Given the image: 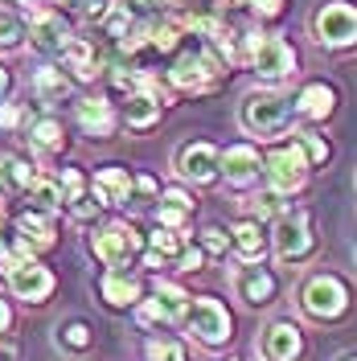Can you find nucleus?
I'll return each instance as SVG.
<instances>
[{
	"label": "nucleus",
	"mask_w": 357,
	"mask_h": 361,
	"mask_svg": "<svg viewBox=\"0 0 357 361\" xmlns=\"http://www.w3.org/2000/svg\"><path fill=\"white\" fill-rule=\"evenodd\" d=\"M271 247H275V259L284 267H296L304 259H313L316 250V226L308 209H284L279 222L271 226Z\"/></svg>",
	"instance_id": "obj_1"
},
{
	"label": "nucleus",
	"mask_w": 357,
	"mask_h": 361,
	"mask_svg": "<svg viewBox=\"0 0 357 361\" xmlns=\"http://www.w3.org/2000/svg\"><path fill=\"white\" fill-rule=\"evenodd\" d=\"M291 99L288 94H279V90H250L243 99V128L250 135H259V140H271V135H279L288 128L291 119Z\"/></svg>",
	"instance_id": "obj_2"
},
{
	"label": "nucleus",
	"mask_w": 357,
	"mask_h": 361,
	"mask_svg": "<svg viewBox=\"0 0 357 361\" xmlns=\"http://www.w3.org/2000/svg\"><path fill=\"white\" fill-rule=\"evenodd\" d=\"M246 54H250L255 74L267 87H279V82H288L296 74V54H291V45L279 33H246Z\"/></svg>",
	"instance_id": "obj_3"
},
{
	"label": "nucleus",
	"mask_w": 357,
	"mask_h": 361,
	"mask_svg": "<svg viewBox=\"0 0 357 361\" xmlns=\"http://www.w3.org/2000/svg\"><path fill=\"white\" fill-rule=\"evenodd\" d=\"M308 173H313V160L308 152L300 148V140H291V144H279V148H271L267 160H263V177L275 193H300L304 185H308Z\"/></svg>",
	"instance_id": "obj_4"
},
{
	"label": "nucleus",
	"mask_w": 357,
	"mask_h": 361,
	"mask_svg": "<svg viewBox=\"0 0 357 361\" xmlns=\"http://www.w3.org/2000/svg\"><path fill=\"white\" fill-rule=\"evenodd\" d=\"M222 74H226V58L214 45H198V49L177 54V62L169 70L173 87H181V90H210Z\"/></svg>",
	"instance_id": "obj_5"
},
{
	"label": "nucleus",
	"mask_w": 357,
	"mask_h": 361,
	"mask_svg": "<svg viewBox=\"0 0 357 361\" xmlns=\"http://www.w3.org/2000/svg\"><path fill=\"white\" fill-rule=\"evenodd\" d=\"M300 308L313 316V320H341V316L349 312V288H345V279H337V275H313V279H304V288H300Z\"/></svg>",
	"instance_id": "obj_6"
},
{
	"label": "nucleus",
	"mask_w": 357,
	"mask_h": 361,
	"mask_svg": "<svg viewBox=\"0 0 357 361\" xmlns=\"http://www.w3.org/2000/svg\"><path fill=\"white\" fill-rule=\"evenodd\" d=\"M185 329H189V337L201 341V345H226L230 341V312H226L222 300H214V295H198V300H189V308H185Z\"/></svg>",
	"instance_id": "obj_7"
},
{
	"label": "nucleus",
	"mask_w": 357,
	"mask_h": 361,
	"mask_svg": "<svg viewBox=\"0 0 357 361\" xmlns=\"http://www.w3.org/2000/svg\"><path fill=\"white\" fill-rule=\"evenodd\" d=\"M316 42L325 49H353L357 45V8L345 0H329L320 13H316Z\"/></svg>",
	"instance_id": "obj_8"
},
{
	"label": "nucleus",
	"mask_w": 357,
	"mask_h": 361,
	"mask_svg": "<svg viewBox=\"0 0 357 361\" xmlns=\"http://www.w3.org/2000/svg\"><path fill=\"white\" fill-rule=\"evenodd\" d=\"M4 275H8V288H13V295H17V300H25V304H42V300H49V292L58 288L54 271L42 267L33 255H29V259H21V263H13Z\"/></svg>",
	"instance_id": "obj_9"
},
{
	"label": "nucleus",
	"mask_w": 357,
	"mask_h": 361,
	"mask_svg": "<svg viewBox=\"0 0 357 361\" xmlns=\"http://www.w3.org/2000/svg\"><path fill=\"white\" fill-rule=\"evenodd\" d=\"M135 250H140V234L123 222L103 226L99 234H90V255H95L103 267H123Z\"/></svg>",
	"instance_id": "obj_10"
},
{
	"label": "nucleus",
	"mask_w": 357,
	"mask_h": 361,
	"mask_svg": "<svg viewBox=\"0 0 357 361\" xmlns=\"http://www.w3.org/2000/svg\"><path fill=\"white\" fill-rule=\"evenodd\" d=\"M177 173L185 180H193V185H214L222 177V152L214 144H205V140H193L177 152Z\"/></svg>",
	"instance_id": "obj_11"
},
{
	"label": "nucleus",
	"mask_w": 357,
	"mask_h": 361,
	"mask_svg": "<svg viewBox=\"0 0 357 361\" xmlns=\"http://www.w3.org/2000/svg\"><path fill=\"white\" fill-rule=\"evenodd\" d=\"M185 308H189L185 288L160 279L157 292H152V300L140 304V320H144V324H173V320H185Z\"/></svg>",
	"instance_id": "obj_12"
},
{
	"label": "nucleus",
	"mask_w": 357,
	"mask_h": 361,
	"mask_svg": "<svg viewBox=\"0 0 357 361\" xmlns=\"http://www.w3.org/2000/svg\"><path fill=\"white\" fill-rule=\"evenodd\" d=\"M304 353V333L291 320H275L259 333V357L263 361H296Z\"/></svg>",
	"instance_id": "obj_13"
},
{
	"label": "nucleus",
	"mask_w": 357,
	"mask_h": 361,
	"mask_svg": "<svg viewBox=\"0 0 357 361\" xmlns=\"http://www.w3.org/2000/svg\"><path fill=\"white\" fill-rule=\"evenodd\" d=\"M222 177H226V185H234V189L255 185V180L263 177V157H259V148H255V144H230L222 152Z\"/></svg>",
	"instance_id": "obj_14"
},
{
	"label": "nucleus",
	"mask_w": 357,
	"mask_h": 361,
	"mask_svg": "<svg viewBox=\"0 0 357 361\" xmlns=\"http://www.w3.org/2000/svg\"><path fill=\"white\" fill-rule=\"evenodd\" d=\"M70 21L62 17V13H49V8H42L37 17H33V25H29V42H33V49H42V54H62L70 45Z\"/></svg>",
	"instance_id": "obj_15"
},
{
	"label": "nucleus",
	"mask_w": 357,
	"mask_h": 361,
	"mask_svg": "<svg viewBox=\"0 0 357 361\" xmlns=\"http://www.w3.org/2000/svg\"><path fill=\"white\" fill-rule=\"evenodd\" d=\"M234 288H238V300H243V304H250V308H263V304H271V300H275V292H279L275 275H271L267 267H259V263H246V267L238 271V279H234Z\"/></svg>",
	"instance_id": "obj_16"
},
{
	"label": "nucleus",
	"mask_w": 357,
	"mask_h": 361,
	"mask_svg": "<svg viewBox=\"0 0 357 361\" xmlns=\"http://www.w3.org/2000/svg\"><path fill=\"white\" fill-rule=\"evenodd\" d=\"M99 292H103V300L111 304V308H132V304H140V275L128 267H107V275L99 279Z\"/></svg>",
	"instance_id": "obj_17"
},
{
	"label": "nucleus",
	"mask_w": 357,
	"mask_h": 361,
	"mask_svg": "<svg viewBox=\"0 0 357 361\" xmlns=\"http://www.w3.org/2000/svg\"><path fill=\"white\" fill-rule=\"evenodd\" d=\"M291 107H296V115H300V119H313V123H320V119H329V115L337 111V90L329 87V82H304V87H300V94L291 99Z\"/></svg>",
	"instance_id": "obj_18"
},
{
	"label": "nucleus",
	"mask_w": 357,
	"mask_h": 361,
	"mask_svg": "<svg viewBox=\"0 0 357 361\" xmlns=\"http://www.w3.org/2000/svg\"><path fill=\"white\" fill-rule=\"evenodd\" d=\"M230 243H234V255H238L243 263H259V259L267 255L271 234L259 218H243V222H234V230H230Z\"/></svg>",
	"instance_id": "obj_19"
},
{
	"label": "nucleus",
	"mask_w": 357,
	"mask_h": 361,
	"mask_svg": "<svg viewBox=\"0 0 357 361\" xmlns=\"http://www.w3.org/2000/svg\"><path fill=\"white\" fill-rule=\"evenodd\" d=\"M62 58H66V66L74 70V78H83V82H90L95 74L107 70L103 49H99L95 42H87V37H70V45L62 49Z\"/></svg>",
	"instance_id": "obj_20"
},
{
	"label": "nucleus",
	"mask_w": 357,
	"mask_h": 361,
	"mask_svg": "<svg viewBox=\"0 0 357 361\" xmlns=\"http://www.w3.org/2000/svg\"><path fill=\"white\" fill-rule=\"evenodd\" d=\"M74 119H78V128L95 140H107L115 135V111L107 99H83L78 107H74Z\"/></svg>",
	"instance_id": "obj_21"
},
{
	"label": "nucleus",
	"mask_w": 357,
	"mask_h": 361,
	"mask_svg": "<svg viewBox=\"0 0 357 361\" xmlns=\"http://www.w3.org/2000/svg\"><path fill=\"white\" fill-rule=\"evenodd\" d=\"M17 234H21L25 243L33 250H49L58 243V230H54V214H42V209H25L21 218H17Z\"/></svg>",
	"instance_id": "obj_22"
},
{
	"label": "nucleus",
	"mask_w": 357,
	"mask_h": 361,
	"mask_svg": "<svg viewBox=\"0 0 357 361\" xmlns=\"http://www.w3.org/2000/svg\"><path fill=\"white\" fill-rule=\"evenodd\" d=\"M135 180L128 177V169H119V164H107V169H99L95 173V193L103 197V205H123L132 197Z\"/></svg>",
	"instance_id": "obj_23"
},
{
	"label": "nucleus",
	"mask_w": 357,
	"mask_h": 361,
	"mask_svg": "<svg viewBox=\"0 0 357 361\" xmlns=\"http://www.w3.org/2000/svg\"><path fill=\"white\" fill-rule=\"evenodd\" d=\"M189 218H193V197H189L185 189H164V193H160V202H157V222L181 230Z\"/></svg>",
	"instance_id": "obj_24"
},
{
	"label": "nucleus",
	"mask_w": 357,
	"mask_h": 361,
	"mask_svg": "<svg viewBox=\"0 0 357 361\" xmlns=\"http://www.w3.org/2000/svg\"><path fill=\"white\" fill-rule=\"evenodd\" d=\"M37 180V169L25 157H0V193H25Z\"/></svg>",
	"instance_id": "obj_25"
},
{
	"label": "nucleus",
	"mask_w": 357,
	"mask_h": 361,
	"mask_svg": "<svg viewBox=\"0 0 357 361\" xmlns=\"http://www.w3.org/2000/svg\"><path fill=\"white\" fill-rule=\"evenodd\" d=\"M25 193H29V205L42 209V214H58L66 205V189H62V180H54V177H37Z\"/></svg>",
	"instance_id": "obj_26"
},
{
	"label": "nucleus",
	"mask_w": 357,
	"mask_h": 361,
	"mask_svg": "<svg viewBox=\"0 0 357 361\" xmlns=\"http://www.w3.org/2000/svg\"><path fill=\"white\" fill-rule=\"evenodd\" d=\"M62 140H66L62 119H54V115H42V119H33V123H29V144H33V148H42V152H58V148H62Z\"/></svg>",
	"instance_id": "obj_27"
},
{
	"label": "nucleus",
	"mask_w": 357,
	"mask_h": 361,
	"mask_svg": "<svg viewBox=\"0 0 357 361\" xmlns=\"http://www.w3.org/2000/svg\"><path fill=\"white\" fill-rule=\"evenodd\" d=\"M33 90H37V99H45V103H58V99L70 94V78L58 66H42L33 74Z\"/></svg>",
	"instance_id": "obj_28"
},
{
	"label": "nucleus",
	"mask_w": 357,
	"mask_h": 361,
	"mask_svg": "<svg viewBox=\"0 0 357 361\" xmlns=\"http://www.w3.org/2000/svg\"><path fill=\"white\" fill-rule=\"evenodd\" d=\"M58 345L70 349V353H87L90 349V329L83 320H66V324H58Z\"/></svg>",
	"instance_id": "obj_29"
},
{
	"label": "nucleus",
	"mask_w": 357,
	"mask_h": 361,
	"mask_svg": "<svg viewBox=\"0 0 357 361\" xmlns=\"http://www.w3.org/2000/svg\"><path fill=\"white\" fill-rule=\"evenodd\" d=\"M148 243H152V250H157V255H164L169 263H177L181 250H185V243H181V234L173 230V226H157V230L148 234Z\"/></svg>",
	"instance_id": "obj_30"
},
{
	"label": "nucleus",
	"mask_w": 357,
	"mask_h": 361,
	"mask_svg": "<svg viewBox=\"0 0 357 361\" xmlns=\"http://www.w3.org/2000/svg\"><path fill=\"white\" fill-rule=\"evenodd\" d=\"M25 21L17 17V13H4L0 8V49H21V42H25Z\"/></svg>",
	"instance_id": "obj_31"
},
{
	"label": "nucleus",
	"mask_w": 357,
	"mask_h": 361,
	"mask_svg": "<svg viewBox=\"0 0 357 361\" xmlns=\"http://www.w3.org/2000/svg\"><path fill=\"white\" fill-rule=\"evenodd\" d=\"M144 353H148V361H185V349L173 337H152L144 345Z\"/></svg>",
	"instance_id": "obj_32"
},
{
	"label": "nucleus",
	"mask_w": 357,
	"mask_h": 361,
	"mask_svg": "<svg viewBox=\"0 0 357 361\" xmlns=\"http://www.w3.org/2000/svg\"><path fill=\"white\" fill-rule=\"evenodd\" d=\"M66 209H70V218H78V222H90V218H95V214L103 209V197H99V193L90 197L87 189H83V193L66 197Z\"/></svg>",
	"instance_id": "obj_33"
},
{
	"label": "nucleus",
	"mask_w": 357,
	"mask_h": 361,
	"mask_svg": "<svg viewBox=\"0 0 357 361\" xmlns=\"http://www.w3.org/2000/svg\"><path fill=\"white\" fill-rule=\"evenodd\" d=\"M181 21H160L152 25V49H160V54H169V49H177L181 45Z\"/></svg>",
	"instance_id": "obj_34"
},
{
	"label": "nucleus",
	"mask_w": 357,
	"mask_h": 361,
	"mask_svg": "<svg viewBox=\"0 0 357 361\" xmlns=\"http://www.w3.org/2000/svg\"><path fill=\"white\" fill-rule=\"evenodd\" d=\"M198 247L205 250V255H214V259H222V255L234 247V243H230V234H226V230H218V226H205V230H201V243H198Z\"/></svg>",
	"instance_id": "obj_35"
},
{
	"label": "nucleus",
	"mask_w": 357,
	"mask_h": 361,
	"mask_svg": "<svg viewBox=\"0 0 357 361\" xmlns=\"http://www.w3.org/2000/svg\"><path fill=\"white\" fill-rule=\"evenodd\" d=\"M296 140H300V148L308 152V160H313V169H316V164H325V160H329V144L320 140V132H296Z\"/></svg>",
	"instance_id": "obj_36"
},
{
	"label": "nucleus",
	"mask_w": 357,
	"mask_h": 361,
	"mask_svg": "<svg viewBox=\"0 0 357 361\" xmlns=\"http://www.w3.org/2000/svg\"><path fill=\"white\" fill-rule=\"evenodd\" d=\"M177 267L181 271H201L205 267V250L201 247H185L181 250V259H177Z\"/></svg>",
	"instance_id": "obj_37"
},
{
	"label": "nucleus",
	"mask_w": 357,
	"mask_h": 361,
	"mask_svg": "<svg viewBox=\"0 0 357 361\" xmlns=\"http://www.w3.org/2000/svg\"><path fill=\"white\" fill-rule=\"evenodd\" d=\"M111 13V0H83V17L87 21H107Z\"/></svg>",
	"instance_id": "obj_38"
},
{
	"label": "nucleus",
	"mask_w": 357,
	"mask_h": 361,
	"mask_svg": "<svg viewBox=\"0 0 357 361\" xmlns=\"http://www.w3.org/2000/svg\"><path fill=\"white\" fill-rule=\"evenodd\" d=\"M62 189H66V197H74V193H83V189H87V180H83V173H78V169H62Z\"/></svg>",
	"instance_id": "obj_39"
},
{
	"label": "nucleus",
	"mask_w": 357,
	"mask_h": 361,
	"mask_svg": "<svg viewBox=\"0 0 357 361\" xmlns=\"http://www.w3.org/2000/svg\"><path fill=\"white\" fill-rule=\"evenodd\" d=\"M246 4L255 8V17H267V21L284 13V0H246Z\"/></svg>",
	"instance_id": "obj_40"
},
{
	"label": "nucleus",
	"mask_w": 357,
	"mask_h": 361,
	"mask_svg": "<svg viewBox=\"0 0 357 361\" xmlns=\"http://www.w3.org/2000/svg\"><path fill=\"white\" fill-rule=\"evenodd\" d=\"M21 119H25V111L17 103H0V128H17Z\"/></svg>",
	"instance_id": "obj_41"
},
{
	"label": "nucleus",
	"mask_w": 357,
	"mask_h": 361,
	"mask_svg": "<svg viewBox=\"0 0 357 361\" xmlns=\"http://www.w3.org/2000/svg\"><path fill=\"white\" fill-rule=\"evenodd\" d=\"M135 189H140V193H157V180L152 177H135Z\"/></svg>",
	"instance_id": "obj_42"
},
{
	"label": "nucleus",
	"mask_w": 357,
	"mask_h": 361,
	"mask_svg": "<svg viewBox=\"0 0 357 361\" xmlns=\"http://www.w3.org/2000/svg\"><path fill=\"white\" fill-rule=\"evenodd\" d=\"M8 324H13V312H8V304H4V300H0V333H4V329H8Z\"/></svg>",
	"instance_id": "obj_43"
},
{
	"label": "nucleus",
	"mask_w": 357,
	"mask_h": 361,
	"mask_svg": "<svg viewBox=\"0 0 357 361\" xmlns=\"http://www.w3.org/2000/svg\"><path fill=\"white\" fill-rule=\"evenodd\" d=\"M8 87H13V74H8V70L0 66V99H4V94H8Z\"/></svg>",
	"instance_id": "obj_44"
},
{
	"label": "nucleus",
	"mask_w": 357,
	"mask_h": 361,
	"mask_svg": "<svg viewBox=\"0 0 357 361\" xmlns=\"http://www.w3.org/2000/svg\"><path fill=\"white\" fill-rule=\"evenodd\" d=\"M132 4H140V8H157L160 0H132Z\"/></svg>",
	"instance_id": "obj_45"
},
{
	"label": "nucleus",
	"mask_w": 357,
	"mask_h": 361,
	"mask_svg": "<svg viewBox=\"0 0 357 361\" xmlns=\"http://www.w3.org/2000/svg\"><path fill=\"white\" fill-rule=\"evenodd\" d=\"M8 4H37V0H8Z\"/></svg>",
	"instance_id": "obj_46"
},
{
	"label": "nucleus",
	"mask_w": 357,
	"mask_h": 361,
	"mask_svg": "<svg viewBox=\"0 0 357 361\" xmlns=\"http://www.w3.org/2000/svg\"><path fill=\"white\" fill-rule=\"evenodd\" d=\"M58 4H83V0H58Z\"/></svg>",
	"instance_id": "obj_47"
},
{
	"label": "nucleus",
	"mask_w": 357,
	"mask_h": 361,
	"mask_svg": "<svg viewBox=\"0 0 357 361\" xmlns=\"http://www.w3.org/2000/svg\"><path fill=\"white\" fill-rule=\"evenodd\" d=\"M0 230H4V205H0Z\"/></svg>",
	"instance_id": "obj_48"
},
{
	"label": "nucleus",
	"mask_w": 357,
	"mask_h": 361,
	"mask_svg": "<svg viewBox=\"0 0 357 361\" xmlns=\"http://www.w3.org/2000/svg\"><path fill=\"white\" fill-rule=\"evenodd\" d=\"M341 361H357V353H349V357H341Z\"/></svg>",
	"instance_id": "obj_49"
},
{
	"label": "nucleus",
	"mask_w": 357,
	"mask_h": 361,
	"mask_svg": "<svg viewBox=\"0 0 357 361\" xmlns=\"http://www.w3.org/2000/svg\"><path fill=\"white\" fill-rule=\"evenodd\" d=\"M353 259H357V250H353Z\"/></svg>",
	"instance_id": "obj_50"
}]
</instances>
